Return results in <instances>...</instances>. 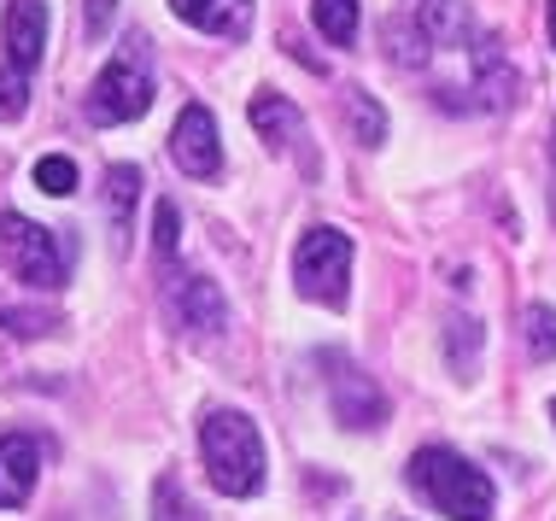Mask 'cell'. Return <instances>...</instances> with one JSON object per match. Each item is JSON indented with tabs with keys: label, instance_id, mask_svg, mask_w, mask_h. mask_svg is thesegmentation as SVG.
I'll list each match as a JSON object with an SVG mask.
<instances>
[{
	"label": "cell",
	"instance_id": "obj_1",
	"mask_svg": "<svg viewBox=\"0 0 556 521\" xmlns=\"http://www.w3.org/2000/svg\"><path fill=\"white\" fill-rule=\"evenodd\" d=\"M410 486L445 521H492V510H498V493H492L486 469H475L469 457L445 452V445H422L410 457Z\"/></svg>",
	"mask_w": 556,
	"mask_h": 521
},
{
	"label": "cell",
	"instance_id": "obj_2",
	"mask_svg": "<svg viewBox=\"0 0 556 521\" xmlns=\"http://www.w3.org/2000/svg\"><path fill=\"white\" fill-rule=\"evenodd\" d=\"M200 457L223 498H252L264 486V440L252 428V416L212 410L200 422Z\"/></svg>",
	"mask_w": 556,
	"mask_h": 521
},
{
	"label": "cell",
	"instance_id": "obj_3",
	"mask_svg": "<svg viewBox=\"0 0 556 521\" xmlns=\"http://www.w3.org/2000/svg\"><path fill=\"white\" fill-rule=\"evenodd\" d=\"M293 288L305 293L311 305L340 310L345 293H352V234L340 229H311L293 252Z\"/></svg>",
	"mask_w": 556,
	"mask_h": 521
},
{
	"label": "cell",
	"instance_id": "obj_4",
	"mask_svg": "<svg viewBox=\"0 0 556 521\" xmlns=\"http://www.w3.org/2000/svg\"><path fill=\"white\" fill-rule=\"evenodd\" d=\"M0 258H7V270L18 276L24 288H65V276H71V258H65V246H59V234L18 217V212L0 217Z\"/></svg>",
	"mask_w": 556,
	"mask_h": 521
},
{
	"label": "cell",
	"instance_id": "obj_5",
	"mask_svg": "<svg viewBox=\"0 0 556 521\" xmlns=\"http://www.w3.org/2000/svg\"><path fill=\"white\" fill-rule=\"evenodd\" d=\"M141 41H129V53H117L106 71L88 88V117L100 129L112 124H135L147 106H153V71H147V53H135Z\"/></svg>",
	"mask_w": 556,
	"mask_h": 521
},
{
	"label": "cell",
	"instance_id": "obj_6",
	"mask_svg": "<svg viewBox=\"0 0 556 521\" xmlns=\"http://www.w3.org/2000/svg\"><path fill=\"white\" fill-rule=\"evenodd\" d=\"M328 405H334V422L352 428V434H369V428L387 422V393L375 386V376L345 364L340 352L328 357Z\"/></svg>",
	"mask_w": 556,
	"mask_h": 521
},
{
	"label": "cell",
	"instance_id": "obj_7",
	"mask_svg": "<svg viewBox=\"0 0 556 521\" xmlns=\"http://www.w3.org/2000/svg\"><path fill=\"white\" fill-rule=\"evenodd\" d=\"M164 310H170V322L182 334H200V340L223 334V322H229V305H223V293H217L212 276H170V288H164Z\"/></svg>",
	"mask_w": 556,
	"mask_h": 521
},
{
	"label": "cell",
	"instance_id": "obj_8",
	"mask_svg": "<svg viewBox=\"0 0 556 521\" xmlns=\"http://www.w3.org/2000/svg\"><path fill=\"white\" fill-rule=\"evenodd\" d=\"M170 158L176 170L193 176V182H212L223 170V141H217V117L205 106H182L176 112V129H170Z\"/></svg>",
	"mask_w": 556,
	"mask_h": 521
},
{
	"label": "cell",
	"instance_id": "obj_9",
	"mask_svg": "<svg viewBox=\"0 0 556 521\" xmlns=\"http://www.w3.org/2000/svg\"><path fill=\"white\" fill-rule=\"evenodd\" d=\"M48 53V0H7V65L36 71Z\"/></svg>",
	"mask_w": 556,
	"mask_h": 521
},
{
	"label": "cell",
	"instance_id": "obj_10",
	"mask_svg": "<svg viewBox=\"0 0 556 521\" xmlns=\"http://www.w3.org/2000/svg\"><path fill=\"white\" fill-rule=\"evenodd\" d=\"M36 474H41V445L29 434H7L0 440V510H18L36 493Z\"/></svg>",
	"mask_w": 556,
	"mask_h": 521
},
{
	"label": "cell",
	"instance_id": "obj_11",
	"mask_svg": "<svg viewBox=\"0 0 556 521\" xmlns=\"http://www.w3.org/2000/svg\"><path fill=\"white\" fill-rule=\"evenodd\" d=\"M170 12L205 36H223V41H240L252 29V0H170Z\"/></svg>",
	"mask_w": 556,
	"mask_h": 521
},
{
	"label": "cell",
	"instance_id": "obj_12",
	"mask_svg": "<svg viewBox=\"0 0 556 521\" xmlns=\"http://www.w3.org/2000/svg\"><path fill=\"white\" fill-rule=\"evenodd\" d=\"M252 129H258L269 147H299L305 141V117H299V106L281 100V94H252Z\"/></svg>",
	"mask_w": 556,
	"mask_h": 521
},
{
	"label": "cell",
	"instance_id": "obj_13",
	"mask_svg": "<svg viewBox=\"0 0 556 521\" xmlns=\"http://www.w3.org/2000/svg\"><path fill=\"white\" fill-rule=\"evenodd\" d=\"M141 200V170L135 165H112L106 170V212H112V234H117V252L129 246V212Z\"/></svg>",
	"mask_w": 556,
	"mask_h": 521
},
{
	"label": "cell",
	"instance_id": "obj_14",
	"mask_svg": "<svg viewBox=\"0 0 556 521\" xmlns=\"http://www.w3.org/2000/svg\"><path fill=\"white\" fill-rule=\"evenodd\" d=\"M311 24H317L334 48H352L357 41V0H311Z\"/></svg>",
	"mask_w": 556,
	"mask_h": 521
},
{
	"label": "cell",
	"instance_id": "obj_15",
	"mask_svg": "<svg viewBox=\"0 0 556 521\" xmlns=\"http://www.w3.org/2000/svg\"><path fill=\"white\" fill-rule=\"evenodd\" d=\"M521 334H528V352L539 364H551L556 357V310L551 305H528L521 310Z\"/></svg>",
	"mask_w": 556,
	"mask_h": 521
},
{
	"label": "cell",
	"instance_id": "obj_16",
	"mask_svg": "<svg viewBox=\"0 0 556 521\" xmlns=\"http://www.w3.org/2000/svg\"><path fill=\"white\" fill-rule=\"evenodd\" d=\"M153 521H205V510L170 481V474H164V481L153 486Z\"/></svg>",
	"mask_w": 556,
	"mask_h": 521
},
{
	"label": "cell",
	"instance_id": "obj_17",
	"mask_svg": "<svg viewBox=\"0 0 556 521\" xmlns=\"http://www.w3.org/2000/svg\"><path fill=\"white\" fill-rule=\"evenodd\" d=\"M36 188L53 193V200H65V193H77V165H71L65 153H48L36 158Z\"/></svg>",
	"mask_w": 556,
	"mask_h": 521
},
{
	"label": "cell",
	"instance_id": "obj_18",
	"mask_svg": "<svg viewBox=\"0 0 556 521\" xmlns=\"http://www.w3.org/2000/svg\"><path fill=\"white\" fill-rule=\"evenodd\" d=\"M345 106H352V124H357V141H364V147H375V141L387 136V112L375 106L364 88H352V94H345Z\"/></svg>",
	"mask_w": 556,
	"mask_h": 521
},
{
	"label": "cell",
	"instance_id": "obj_19",
	"mask_svg": "<svg viewBox=\"0 0 556 521\" xmlns=\"http://www.w3.org/2000/svg\"><path fill=\"white\" fill-rule=\"evenodd\" d=\"M176 246H182V217H176L170 200H159V205H153V252H159L164 264H170Z\"/></svg>",
	"mask_w": 556,
	"mask_h": 521
},
{
	"label": "cell",
	"instance_id": "obj_20",
	"mask_svg": "<svg viewBox=\"0 0 556 521\" xmlns=\"http://www.w3.org/2000/svg\"><path fill=\"white\" fill-rule=\"evenodd\" d=\"M24 106H29V71L7 65L0 71V117H24Z\"/></svg>",
	"mask_w": 556,
	"mask_h": 521
},
{
	"label": "cell",
	"instance_id": "obj_21",
	"mask_svg": "<svg viewBox=\"0 0 556 521\" xmlns=\"http://www.w3.org/2000/svg\"><path fill=\"white\" fill-rule=\"evenodd\" d=\"M475 352H480V322L469 317V322H463V317H451V364H475Z\"/></svg>",
	"mask_w": 556,
	"mask_h": 521
},
{
	"label": "cell",
	"instance_id": "obj_22",
	"mask_svg": "<svg viewBox=\"0 0 556 521\" xmlns=\"http://www.w3.org/2000/svg\"><path fill=\"white\" fill-rule=\"evenodd\" d=\"M0 329H12V334H48L53 317H41V310H0Z\"/></svg>",
	"mask_w": 556,
	"mask_h": 521
},
{
	"label": "cell",
	"instance_id": "obj_23",
	"mask_svg": "<svg viewBox=\"0 0 556 521\" xmlns=\"http://www.w3.org/2000/svg\"><path fill=\"white\" fill-rule=\"evenodd\" d=\"M112 12H117V0H88V7H83V18H88V36H106V29H112Z\"/></svg>",
	"mask_w": 556,
	"mask_h": 521
},
{
	"label": "cell",
	"instance_id": "obj_24",
	"mask_svg": "<svg viewBox=\"0 0 556 521\" xmlns=\"http://www.w3.org/2000/svg\"><path fill=\"white\" fill-rule=\"evenodd\" d=\"M545 29H551V48H556V0L545 7Z\"/></svg>",
	"mask_w": 556,
	"mask_h": 521
},
{
	"label": "cell",
	"instance_id": "obj_25",
	"mask_svg": "<svg viewBox=\"0 0 556 521\" xmlns=\"http://www.w3.org/2000/svg\"><path fill=\"white\" fill-rule=\"evenodd\" d=\"M551 165H556V124H551ZM551 212H556V193H551Z\"/></svg>",
	"mask_w": 556,
	"mask_h": 521
},
{
	"label": "cell",
	"instance_id": "obj_26",
	"mask_svg": "<svg viewBox=\"0 0 556 521\" xmlns=\"http://www.w3.org/2000/svg\"><path fill=\"white\" fill-rule=\"evenodd\" d=\"M551 422H556V405H551Z\"/></svg>",
	"mask_w": 556,
	"mask_h": 521
}]
</instances>
